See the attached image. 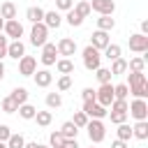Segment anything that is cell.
I'll use <instances>...</instances> for the list:
<instances>
[{"mask_svg":"<svg viewBox=\"0 0 148 148\" xmlns=\"http://www.w3.org/2000/svg\"><path fill=\"white\" fill-rule=\"evenodd\" d=\"M127 88L134 97H141L146 99L148 97V79L143 72H130V79H127Z\"/></svg>","mask_w":148,"mask_h":148,"instance_id":"cell-1","label":"cell"},{"mask_svg":"<svg viewBox=\"0 0 148 148\" xmlns=\"http://www.w3.org/2000/svg\"><path fill=\"white\" fill-rule=\"evenodd\" d=\"M86 130H88L90 143H99V141H104V136H106V127H104V123H102L99 118H90V120L86 123Z\"/></svg>","mask_w":148,"mask_h":148,"instance_id":"cell-2","label":"cell"},{"mask_svg":"<svg viewBox=\"0 0 148 148\" xmlns=\"http://www.w3.org/2000/svg\"><path fill=\"white\" fill-rule=\"evenodd\" d=\"M83 67L88 72H95L97 67H102V51H97L95 46H86L83 49Z\"/></svg>","mask_w":148,"mask_h":148,"instance_id":"cell-3","label":"cell"},{"mask_svg":"<svg viewBox=\"0 0 148 148\" xmlns=\"http://www.w3.org/2000/svg\"><path fill=\"white\" fill-rule=\"evenodd\" d=\"M49 42V28L39 21V23H32V28H30V44L32 46H44Z\"/></svg>","mask_w":148,"mask_h":148,"instance_id":"cell-4","label":"cell"},{"mask_svg":"<svg viewBox=\"0 0 148 148\" xmlns=\"http://www.w3.org/2000/svg\"><path fill=\"white\" fill-rule=\"evenodd\" d=\"M127 116H132L134 120H146L148 118V102L141 97H134L132 104H127Z\"/></svg>","mask_w":148,"mask_h":148,"instance_id":"cell-5","label":"cell"},{"mask_svg":"<svg viewBox=\"0 0 148 148\" xmlns=\"http://www.w3.org/2000/svg\"><path fill=\"white\" fill-rule=\"evenodd\" d=\"M2 32H5L7 39H21L23 37V23L16 21V18H9V21H5Z\"/></svg>","mask_w":148,"mask_h":148,"instance_id":"cell-6","label":"cell"},{"mask_svg":"<svg viewBox=\"0 0 148 148\" xmlns=\"http://www.w3.org/2000/svg\"><path fill=\"white\" fill-rule=\"evenodd\" d=\"M130 51L132 53H146L148 51V35H143V32H134V35H130Z\"/></svg>","mask_w":148,"mask_h":148,"instance_id":"cell-7","label":"cell"},{"mask_svg":"<svg viewBox=\"0 0 148 148\" xmlns=\"http://www.w3.org/2000/svg\"><path fill=\"white\" fill-rule=\"evenodd\" d=\"M95 102L102 106H109L113 102V86L111 83H99V88L95 90Z\"/></svg>","mask_w":148,"mask_h":148,"instance_id":"cell-8","label":"cell"},{"mask_svg":"<svg viewBox=\"0 0 148 148\" xmlns=\"http://www.w3.org/2000/svg\"><path fill=\"white\" fill-rule=\"evenodd\" d=\"M39 60H42V65H44V67L56 65V60H58V49H56V44L46 42V44L42 46V56H39Z\"/></svg>","mask_w":148,"mask_h":148,"instance_id":"cell-9","label":"cell"},{"mask_svg":"<svg viewBox=\"0 0 148 148\" xmlns=\"http://www.w3.org/2000/svg\"><path fill=\"white\" fill-rule=\"evenodd\" d=\"M90 2V9L92 12H97L99 16L104 14V16H111L113 12H116V2L113 0H88Z\"/></svg>","mask_w":148,"mask_h":148,"instance_id":"cell-10","label":"cell"},{"mask_svg":"<svg viewBox=\"0 0 148 148\" xmlns=\"http://www.w3.org/2000/svg\"><path fill=\"white\" fill-rule=\"evenodd\" d=\"M109 44H111V37H109L106 30H95V32L90 35V46H95L97 51H104Z\"/></svg>","mask_w":148,"mask_h":148,"instance_id":"cell-11","label":"cell"},{"mask_svg":"<svg viewBox=\"0 0 148 148\" xmlns=\"http://www.w3.org/2000/svg\"><path fill=\"white\" fill-rule=\"evenodd\" d=\"M35 69H37V58H32V56L18 58V74L21 76H32Z\"/></svg>","mask_w":148,"mask_h":148,"instance_id":"cell-12","label":"cell"},{"mask_svg":"<svg viewBox=\"0 0 148 148\" xmlns=\"http://www.w3.org/2000/svg\"><path fill=\"white\" fill-rule=\"evenodd\" d=\"M56 49H58V56L69 58V56H74V53H76V42H74L72 37H62V39L56 44Z\"/></svg>","mask_w":148,"mask_h":148,"instance_id":"cell-13","label":"cell"},{"mask_svg":"<svg viewBox=\"0 0 148 148\" xmlns=\"http://www.w3.org/2000/svg\"><path fill=\"white\" fill-rule=\"evenodd\" d=\"M83 113L88 116V118H104L109 111H106V106H102V104H97V102H83Z\"/></svg>","mask_w":148,"mask_h":148,"instance_id":"cell-14","label":"cell"},{"mask_svg":"<svg viewBox=\"0 0 148 148\" xmlns=\"http://www.w3.org/2000/svg\"><path fill=\"white\" fill-rule=\"evenodd\" d=\"M42 23H44L49 30H53V28H60V23H62V16H60V12H58V9H51V12H44V18H42Z\"/></svg>","mask_w":148,"mask_h":148,"instance_id":"cell-15","label":"cell"},{"mask_svg":"<svg viewBox=\"0 0 148 148\" xmlns=\"http://www.w3.org/2000/svg\"><path fill=\"white\" fill-rule=\"evenodd\" d=\"M23 56H25V44H23L21 39H12L9 46H7V58L18 60V58H23Z\"/></svg>","mask_w":148,"mask_h":148,"instance_id":"cell-16","label":"cell"},{"mask_svg":"<svg viewBox=\"0 0 148 148\" xmlns=\"http://www.w3.org/2000/svg\"><path fill=\"white\" fill-rule=\"evenodd\" d=\"M32 76H35V86H39V88H49L53 81V74L49 69H35Z\"/></svg>","mask_w":148,"mask_h":148,"instance_id":"cell-17","label":"cell"},{"mask_svg":"<svg viewBox=\"0 0 148 148\" xmlns=\"http://www.w3.org/2000/svg\"><path fill=\"white\" fill-rule=\"evenodd\" d=\"M132 136L139 141H146L148 139V120H136V125L132 127Z\"/></svg>","mask_w":148,"mask_h":148,"instance_id":"cell-18","label":"cell"},{"mask_svg":"<svg viewBox=\"0 0 148 148\" xmlns=\"http://www.w3.org/2000/svg\"><path fill=\"white\" fill-rule=\"evenodd\" d=\"M0 16H2L5 21H9V18H16V5H14L12 0H5V2L0 5Z\"/></svg>","mask_w":148,"mask_h":148,"instance_id":"cell-19","label":"cell"},{"mask_svg":"<svg viewBox=\"0 0 148 148\" xmlns=\"http://www.w3.org/2000/svg\"><path fill=\"white\" fill-rule=\"evenodd\" d=\"M25 18H28L30 23H39V21L44 18V9L37 7V5H35V7H28V9H25Z\"/></svg>","mask_w":148,"mask_h":148,"instance_id":"cell-20","label":"cell"},{"mask_svg":"<svg viewBox=\"0 0 148 148\" xmlns=\"http://www.w3.org/2000/svg\"><path fill=\"white\" fill-rule=\"evenodd\" d=\"M56 69H58L60 74H72V72H74V62H72L69 58H58V60H56Z\"/></svg>","mask_w":148,"mask_h":148,"instance_id":"cell-21","label":"cell"},{"mask_svg":"<svg viewBox=\"0 0 148 148\" xmlns=\"http://www.w3.org/2000/svg\"><path fill=\"white\" fill-rule=\"evenodd\" d=\"M60 134H62L65 139H76V134H79V127H76L72 120H67V123H62V127H60Z\"/></svg>","mask_w":148,"mask_h":148,"instance_id":"cell-22","label":"cell"},{"mask_svg":"<svg viewBox=\"0 0 148 148\" xmlns=\"http://www.w3.org/2000/svg\"><path fill=\"white\" fill-rule=\"evenodd\" d=\"M146 69V58L143 56H136L127 62V72H143Z\"/></svg>","mask_w":148,"mask_h":148,"instance_id":"cell-23","label":"cell"},{"mask_svg":"<svg viewBox=\"0 0 148 148\" xmlns=\"http://www.w3.org/2000/svg\"><path fill=\"white\" fill-rule=\"evenodd\" d=\"M111 74L116 76V74H125L127 72V60L125 58H116V60H111Z\"/></svg>","mask_w":148,"mask_h":148,"instance_id":"cell-24","label":"cell"},{"mask_svg":"<svg viewBox=\"0 0 148 148\" xmlns=\"http://www.w3.org/2000/svg\"><path fill=\"white\" fill-rule=\"evenodd\" d=\"M9 97H12V99L21 106V104H25V102H28V90H25L23 86H21V88H14V90L9 92Z\"/></svg>","mask_w":148,"mask_h":148,"instance_id":"cell-25","label":"cell"},{"mask_svg":"<svg viewBox=\"0 0 148 148\" xmlns=\"http://www.w3.org/2000/svg\"><path fill=\"white\" fill-rule=\"evenodd\" d=\"M32 120H37V125H39V127H49V125H51V120H53V113H51V111H37Z\"/></svg>","mask_w":148,"mask_h":148,"instance_id":"cell-26","label":"cell"},{"mask_svg":"<svg viewBox=\"0 0 148 148\" xmlns=\"http://www.w3.org/2000/svg\"><path fill=\"white\" fill-rule=\"evenodd\" d=\"M65 18H67V23H69L72 28H79V25L83 23V16H81L74 7H72V9H67V16H65Z\"/></svg>","mask_w":148,"mask_h":148,"instance_id":"cell-27","label":"cell"},{"mask_svg":"<svg viewBox=\"0 0 148 148\" xmlns=\"http://www.w3.org/2000/svg\"><path fill=\"white\" fill-rule=\"evenodd\" d=\"M113 28H116V21H113L111 16H104V14H102V16L97 18V30H106V32H111Z\"/></svg>","mask_w":148,"mask_h":148,"instance_id":"cell-28","label":"cell"},{"mask_svg":"<svg viewBox=\"0 0 148 148\" xmlns=\"http://www.w3.org/2000/svg\"><path fill=\"white\" fill-rule=\"evenodd\" d=\"M0 109H2V113H16L18 111V104L7 95V97H2V102H0Z\"/></svg>","mask_w":148,"mask_h":148,"instance_id":"cell-29","label":"cell"},{"mask_svg":"<svg viewBox=\"0 0 148 148\" xmlns=\"http://www.w3.org/2000/svg\"><path fill=\"white\" fill-rule=\"evenodd\" d=\"M35 113H37V109H35L32 104H28V102L18 106V116H21L23 120H32V118H35Z\"/></svg>","mask_w":148,"mask_h":148,"instance_id":"cell-30","label":"cell"},{"mask_svg":"<svg viewBox=\"0 0 148 148\" xmlns=\"http://www.w3.org/2000/svg\"><path fill=\"white\" fill-rule=\"evenodd\" d=\"M46 106L49 109H60L62 106V95L60 92H49L46 95Z\"/></svg>","mask_w":148,"mask_h":148,"instance_id":"cell-31","label":"cell"},{"mask_svg":"<svg viewBox=\"0 0 148 148\" xmlns=\"http://www.w3.org/2000/svg\"><path fill=\"white\" fill-rule=\"evenodd\" d=\"M120 53H123V49H120L118 44H109V46L104 49V58H106V60H116V58H120Z\"/></svg>","mask_w":148,"mask_h":148,"instance_id":"cell-32","label":"cell"},{"mask_svg":"<svg viewBox=\"0 0 148 148\" xmlns=\"http://www.w3.org/2000/svg\"><path fill=\"white\" fill-rule=\"evenodd\" d=\"M116 134H118L120 141H130V139H132V127H130L127 123H120L118 130H116Z\"/></svg>","mask_w":148,"mask_h":148,"instance_id":"cell-33","label":"cell"},{"mask_svg":"<svg viewBox=\"0 0 148 148\" xmlns=\"http://www.w3.org/2000/svg\"><path fill=\"white\" fill-rule=\"evenodd\" d=\"M5 143H7V148H23V146H25V139H23V134H14V132H12V136H9Z\"/></svg>","mask_w":148,"mask_h":148,"instance_id":"cell-34","label":"cell"},{"mask_svg":"<svg viewBox=\"0 0 148 148\" xmlns=\"http://www.w3.org/2000/svg\"><path fill=\"white\" fill-rule=\"evenodd\" d=\"M95 76H97V81L99 83H111V69H106V67H97L95 69Z\"/></svg>","mask_w":148,"mask_h":148,"instance_id":"cell-35","label":"cell"},{"mask_svg":"<svg viewBox=\"0 0 148 148\" xmlns=\"http://www.w3.org/2000/svg\"><path fill=\"white\" fill-rule=\"evenodd\" d=\"M127 95H130L127 83H118V86H113V99H127Z\"/></svg>","mask_w":148,"mask_h":148,"instance_id":"cell-36","label":"cell"},{"mask_svg":"<svg viewBox=\"0 0 148 148\" xmlns=\"http://www.w3.org/2000/svg\"><path fill=\"white\" fill-rule=\"evenodd\" d=\"M62 143H65V136L60 134V130H58V132H51V136H49V146H51V148H62Z\"/></svg>","mask_w":148,"mask_h":148,"instance_id":"cell-37","label":"cell"},{"mask_svg":"<svg viewBox=\"0 0 148 148\" xmlns=\"http://www.w3.org/2000/svg\"><path fill=\"white\" fill-rule=\"evenodd\" d=\"M69 88H72V74H60V79H58V90L65 92V90H69Z\"/></svg>","mask_w":148,"mask_h":148,"instance_id":"cell-38","label":"cell"},{"mask_svg":"<svg viewBox=\"0 0 148 148\" xmlns=\"http://www.w3.org/2000/svg\"><path fill=\"white\" fill-rule=\"evenodd\" d=\"M109 116H111V123H116V125H120V123L127 120V111H116V109H111Z\"/></svg>","mask_w":148,"mask_h":148,"instance_id":"cell-39","label":"cell"},{"mask_svg":"<svg viewBox=\"0 0 148 148\" xmlns=\"http://www.w3.org/2000/svg\"><path fill=\"white\" fill-rule=\"evenodd\" d=\"M88 120H90V118H88L83 111H74V118H72V123H74L79 130H81V127H86V123H88Z\"/></svg>","mask_w":148,"mask_h":148,"instance_id":"cell-40","label":"cell"},{"mask_svg":"<svg viewBox=\"0 0 148 148\" xmlns=\"http://www.w3.org/2000/svg\"><path fill=\"white\" fill-rule=\"evenodd\" d=\"M74 9H76V12H79V14L83 16V18H86V16H88V14L92 12V9H90V2H88V0H81V2H76V7H74Z\"/></svg>","mask_w":148,"mask_h":148,"instance_id":"cell-41","label":"cell"},{"mask_svg":"<svg viewBox=\"0 0 148 148\" xmlns=\"http://www.w3.org/2000/svg\"><path fill=\"white\" fill-rule=\"evenodd\" d=\"M74 7V0H56V9L58 12H67Z\"/></svg>","mask_w":148,"mask_h":148,"instance_id":"cell-42","label":"cell"},{"mask_svg":"<svg viewBox=\"0 0 148 148\" xmlns=\"http://www.w3.org/2000/svg\"><path fill=\"white\" fill-rule=\"evenodd\" d=\"M7 46H9V39L5 35H0V60L7 58Z\"/></svg>","mask_w":148,"mask_h":148,"instance_id":"cell-43","label":"cell"},{"mask_svg":"<svg viewBox=\"0 0 148 148\" xmlns=\"http://www.w3.org/2000/svg\"><path fill=\"white\" fill-rule=\"evenodd\" d=\"M81 97H83V102H95V90L92 88H83Z\"/></svg>","mask_w":148,"mask_h":148,"instance_id":"cell-44","label":"cell"},{"mask_svg":"<svg viewBox=\"0 0 148 148\" xmlns=\"http://www.w3.org/2000/svg\"><path fill=\"white\" fill-rule=\"evenodd\" d=\"M12 136V130H9V125H0V141H7Z\"/></svg>","mask_w":148,"mask_h":148,"instance_id":"cell-45","label":"cell"},{"mask_svg":"<svg viewBox=\"0 0 148 148\" xmlns=\"http://www.w3.org/2000/svg\"><path fill=\"white\" fill-rule=\"evenodd\" d=\"M62 148H81V146L76 143V139H65V143H62Z\"/></svg>","mask_w":148,"mask_h":148,"instance_id":"cell-46","label":"cell"},{"mask_svg":"<svg viewBox=\"0 0 148 148\" xmlns=\"http://www.w3.org/2000/svg\"><path fill=\"white\" fill-rule=\"evenodd\" d=\"M111 148H130V146H127V141H120V139H116V141L111 143Z\"/></svg>","mask_w":148,"mask_h":148,"instance_id":"cell-47","label":"cell"},{"mask_svg":"<svg viewBox=\"0 0 148 148\" xmlns=\"http://www.w3.org/2000/svg\"><path fill=\"white\" fill-rule=\"evenodd\" d=\"M141 32L148 35V21H141Z\"/></svg>","mask_w":148,"mask_h":148,"instance_id":"cell-48","label":"cell"},{"mask_svg":"<svg viewBox=\"0 0 148 148\" xmlns=\"http://www.w3.org/2000/svg\"><path fill=\"white\" fill-rule=\"evenodd\" d=\"M2 79H5V62L0 60V81H2Z\"/></svg>","mask_w":148,"mask_h":148,"instance_id":"cell-49","label":"cell"},{"mask_svg":"<svg viewBox=\"0 0 148 148\" xmlns=\"http://www.w3.org/2000/svg\"><path fill=\"white\" fill-rule=\"evenodd\" d=\"M23 148H37V141H30V143H25Z\"/></svg>","mask_w":148,"mask_h":148,"instance_id":"cell-50","label":"cell"},{"mask_svg":"<svg viewBox=\"0 0 148 148\" xmlns=\"http://www.w3.org/2000/svg\"><path fill=\"white\" fill-rule=\"evenodd\" d=\"M2 25H5V18L0 16V32H2Z\"/></svg>","mask_w":148,"mask_h":148,"instance_id":"cell-51","label":"cell"},{"mask_svg":"<svg viewBox=\"0 0 148 148\" xmlns=\"http://www.w3.org/2000/svg\"><path fill=\"white\" fill-rule=\"evenodd\" d=\"M37 148H51V146H44V143H37Z\"/></svg>","mask_w":148,"mask_h":148,"instance_id":"cell-52","label":"cell"},{"mask_svg":"<svg viewBox=\"0 0 148 148\" xmlns=\"http://www.w3.org/2000/svg\"><path fill=\"white\" fill-rule=\"evenodd\" d=\"M0 148H7V143H5V141H0Z\"/></svg>","mask_w":148,"mask_h":148,"instance_id":"cell-53","label":"cell"},{"mask_svg":"<svg viewBox=\"0 0 148 148\" xmlns=\"http://www.w3.org/2000/svg\"><path fill=\"white\" fill-rule=\"evenodd\" d=\"M90 148H92V146H90Z\"/></svg>","mask_w":148,"mask_h":148,"instance_id":"cell-54","label":"cell"}]
</instances>
